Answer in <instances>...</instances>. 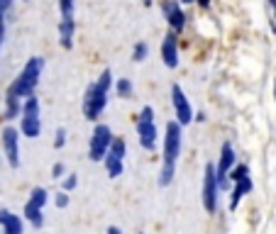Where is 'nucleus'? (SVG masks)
I'll list each match as a JSON object with an SVG mask.
<instances>
[{
    "mask_svg": "<svg viewBox=\"0 0 276 234\" xmlns=\"http://www.w3.org/2000/svg\"><path fill=\"white\" fill-rule=\"evenodd\" d=\"M110 86H112V73H110V68H105L98 76V81L90 83L88 90H86V95H83V115H86V120L96 122L100 115H103L105 105H108Z\"/></svg>",
    "mask_w": 276,
    "mask_h": 234,
    "instance_id": "obj_1",
    "label": "nucleus"
},
{
    "mask_svg": "<svg viewBox=\"0 0 276 234\" xmlns=\"http://www.w3.org/2000/svg\"><path fill=\"white\" fill-rule=\"evenodd\" d=\"M42 71H44V59L42 56H32L25 64L22 71H20V76L12 81V86L8 88V95H12V98H27V95H32L34 88L39 86Z\"/></svg>",
    "mask_w": 276,
    "mask_h": 234,
    "instance_id": "obj_2",
    "label": "nucleus"
},
{
    "mask_svg": "<svg viewBox=\"0 0 276 234\" xmlns=\"http://www.w3.org/2000/svg\"><path fill=\"white\" fill-rule=\"evenodd\" d=\"M112 132L108 124H96V129L90 134V146H88V156L90 161H103L108 151H110V144H112Z\"/></svg>",
    "mask_w": 276,
    "mask_h": 234,
    "instance_id": "obj_3",
    "label": "nucleus"
},
{
    "mask_svg": "<svg viewBox=\"0 0 276 234\" xmlns=\"http://www.w3.org/2000/svg\"><path fill=\"white\" fill-rule=\"evenodd\" d=\"M218 173H215V166L208 164L205 166V176H203V205L208 212H215V205H218Z\"/></svg>",
    "mask_w": 276,
    "mask_h": 234,
    "instance_id": "obj_4",
    "label": "nucleus"
},
{
    "mask_svg": "<svg viewBox=\"0 0 276 234\" xmlns=\"http://www.w3.org/2000/svg\"><path fill=\"white\" fill-rule=\"evenodd\" d=\"M178 154H181V124L169 122L166 124V137H164V161L176 164Z\"/></svg>",
    "mask_w": 276,
    "mask_h": 234,
    "instance_id": "obj_5",
    "label": "nucleus"
},
{
    "mask_svg": "<svg viewBox=\"0 0 276 234\" xmlns=\"http://www.w3.org/2000/svg\"><path fill=\"white\" fill-rule=\"evenodd\" d=\"M3 149H5L10 168L20 166V132L15 127H5L3 129Z\"/></svg>",
    "mask_w": 276,
    "mask_h": 234,
    "instance_id": "obj_6",
    "label": "nucleus"
},
{
    "mask_svg": "<svg viewBox=\"0 0 276 234\" xmlns=\"http://www.w3.org/2000/svg\"><path fill=\"white\" fill-rule=\"evenodd\" d=\"M171 102H174V110H176V122L183 127L193 120V108H191V102H188L186 93L181 90V86H174L171 88Z\"/></svg>",
    "mask_w": 276,
    "mask_h": 234,
    "instance_id": "obj_7",
    "label": "nucleus"
},
{
    "mask_svg": "<svg viewBox=\"0 0 276 234\" xmlns=\"http://www.w3.org/2000/svg\"><path fill=\"white\" fill-rule=\"evenodd\" d=\"M162 12H164L166 22L171 27V32H181L183 27H186V15L181 10V5H178V0H164L162 3Z\"/></svg>",
    "mask_w": 276,
    "mask_h": 234,
    "instance_id": "obj_8",
    "label": "nucleus"
},
{
    "mask_svg": "<svg viewBox=\"0 0 276 234\" xmlns=\"http://www.w3.org/2000/svg\"><path fill=\"white\" fill-rule=\"evenodd\" d=\"M232 168H235V149H232V144H222L220 161H218V168H215V173H218V183H220V186L227 183V176H230Z\"/></svg>",
    "mask_w": 276,
    "mask_h": 234,
    "instance_id": "obj_9",
    "label": "nucleus"
},
{
    "mask_svg": "<svg viewBox=\"0 0 276 234\" xmlns=\"http://www.w3.org/2000/svg\"><path fill=\"white\" fill-rule=\"evenodd\" d=\"M137 124V137H140V144L144 149H154L156 146V124L154 120H142V117H134Z\"/></svg>",
    "mask_w": 276,
    "mask_h": 234,
    "instance_id": "obj_10",
    "label": "nucleus"
},
{
    "mask_svg": "<svg viewBox=\"0 0 276 234\" xmlns=\"http://www.w3.org/2000/svg\"><path fill=\"white\" fill-rule=\"evenodd\" d=\"M162 59H164L166 68H176L178 66V44H176V34L169 32L162 42Z\"/></svg>",
    "mask_w": 276,
    "mask_h": 234,
    "instance_id": "obj_11",
    "label": "nucleus"
},
{
    "mask_svg": "<svg viewBox=\"0 0 276 234\" xmlns=\"http://www.w3.org/2000/svg\"><path fill=\"white\" fill-rule=\"evenodd\" d=\"M0 227L3 234H22V220L10 210H0Z\"/></svg>",
    "mask_w": 276,
    "mask_h": 234,
    "instance_id": "obj_12",
    "label": "nucleus"
},
{
    "mask_svg": "<svg viewBox=\"0 0 276 234\" xmlns=\"http://www.w3.org/2000/svg\"><path fill=\"white\" fill-rule=\"evenodd\" d=\"M74 30H76L74 17H61L59 20V39H61V46L64 49H71L74 46Z\"/></svg>",
    "mask_w": 276,
    "mask_h": 234,
    "instance_id": "obj_13",
    "label": "nucleus"
},
{
    "mask_svg": "<svg viewBox=\"0 0 276 234\" xmlns=\"http://www.w3.org/2000/svg\"><path fill=\"white\" fill-rule=\"evenodd\" d=\"M20 132H22L25 137H30V139H37V137L42 134V120L34 117V115H22V120H20Z\"/></svg>",
    "mask_w": 276,
    "mask_h": 234,
    "instance_id": "obj_14",
    "label": "nucleus"
},
{
    "mask_svg": "<svg viewBox=\"0 0 276 234\" xmlns=\"http://www.w3.org/2000/svg\"><path fill=\"white\" fill-rule=\"evenodd\" d=\"M249 190H252V180H249V178L235 183V190H232V195H230V210H235V207L240 205L242 195H244V193H249Z\"/></svg>",
    "mask_w": 276,
    "mask_h": 234,
    "instance_id": "obj_15",
    "label": "nucleus"
},
{
    "mask_svg": "<svg viewBox=\"0 0 276 234\" xmlns=\"http://www.w3.org/2000/svg\"><path fill=\"white\" fill-rule=\"evenodd\" d=\"M25 217L32 222L34 229H39L42 224H44V217H42V207H37V205H32V202H27L25 205Z\"/></svg>",
    "mask_w": 276,
    "mask_h": 234,
    "instance_id": "obj_16",
    "label": "nucleus"
},
{
    "mask_svg": "<svg viewBox=\"0 0 276 234\" xmlns=\"http://www.w3.org/2000/svg\"><path fill=\"white\" fill-rule=\"evenodd\" d=\"M103 161H105V168H108V176H110V178H118V176L122 173V159L120 156H115L112 151H108V156H105Z\"/></svg>",
    "mask_w": 276,
    "mask_h": 234,
    "instance_id": "obj_17",
    "label": "nucleus"
},
{
    "mask_svg": "<svg viewBox=\"0 0 276 234\" xmlns=\"http://www.w3.org/2000/svg\"><path fill=\"white\" fill-rule=\"evenodd\" d=\"M20 112H22V102H20V98L8 95V98H5V120H15Z\"/></svg>",
    "mask_w": 276,
    "mask_h": 234,
    "instance_id": "obj_18",
    "label": "nucleus"
},
{
    "mask_svg": "<svg viewBox=\"0 0 276 234\" xmlns=\"http://www.w3.org/2000/svg\"><path fill=\"white\" fill-rule=\"evenodd\" d=\"M174 173H176V164H171V161H164V166H162V173H159V186H169V183L174 180Z\"/></svg>",
    "mask_w": 276,
    "mask_h": 234,
    "instance_id": "obj_19",
    "label": "nucleus"
},
{
    "mask_svg": "<svg viewBox=\"0 0 276 234\" xmlns=\"http://www.w3.org/2000/svg\"><path fill=\"white\" fill-rule=\"evenodd\" d=\"M22 115H34V117H39V100H37V95H27L22 100Z\"/></svg>",
    "mask_w": 276,
    "mask_h": 234,
    "instance_id": "obj_20",
    "label": "nucleus"
},
{
    "mask_svg": "<svg viewBox=\"0 0 276 234\" xmlns=\"http://www.w3.org/2000/svg\"><path fill=\"white\" fill-rule=\"evenodd\" d=\"M115 90H118L120 98H130V95H132V83H130V78H118Z\"/></svg>",
    "mask_w": 276,
    "mask_h": 234,
    "instance_id": "obj_21",
    "label": "nucleus"
},
{
    "mask_svg": "<svg viewBox=\"0 0 276 234\" xmlns=\"http://www.w3.org/2000/svg\"><path fill=\"white\" fill-rule=\"evenodd\" d=\"M27 202H32V205H37V207H44L47 205V190L44 188H34L32 193H30V200Z\"/></svg>",
    "mask_w": 276,
    "mask_h": 234,
    "instance_id": "obj_22",
    "label": "nucleus"
},
{
    "mask_svg": "<svg viewBox=\"0 0 276 234\" xmlns=\"http://www.w3.org/2000/svg\"><path fill=\"white\" fill-rule=\"evenodd\" d=\"M244 178H249V168L244 166V164H240V166H235L230 171V180H232V183H240V180H244Z\"/></svg>",
    "mask_w": 276,
    "mask_h": 234,
    "instance_id": "obj_23",
    "label": "nucleus"
},
{
    "mask_svg": "<svg viewBox=\"0 0 276 234\" xmlns=\"http://www.w3.org/2000/svg\"><path fill=\"white\" fill-rule=\"evenodd\" d=\"M110 151H112V154H115V156H120V159H125V151H127V144H125V139H122V137H115V139H112Z\"/></svg>",
    "mask_w": 276,
    "mask_h": 234,
    "instance_id": "obj_24",
    "label": "nucleus"
},
{
    "mask_svg": "<svg viewBox=\"0 0 276 234\" xmlns=\"http://www.w3.org/2000/svg\"><path fill=\"white\" fill-rule=\"evenodd\" d=\"M147 54H149V46L144 44V42H137L134 49H132V61H144Z\"/></svg>",
    "mask_w": 276,
    "mask_h": 234,
    "instance_id": "obj_25",
    "label": "nucleus"
},
{
    "mask_svg": "<svg viewBox=\"0 0 276 234\" xmlns=\"http://www.w3.org/2000/svg\"><path fill=\"white\" fill-rule=\"evenodd\" d=\"M59 12L61 17H74V0H59Z\"/></svg>",
    "mask_w": 276,
    "mask_h": 234,
    "instance_id": "obj_26",
    "label": "nucleus"
},
{
    "mask_svg": "<svg viewBox=\"0 0 276 234\" xmlns=\"http://www.w3.org/2000/svg\"><path fill=\"white\" fill-rule=\"evenodd\" d=\"M66 144V129H56V139H54V146L56 149H61V146Z\"/></svg>",
    "mask_w": 276,
    "mask_h": 234,
    "instance_id": "obj_27",
    "label": "nucleus"
},
{
    "mask_svg": "<svg viewBox=\"0 0 276 234\" xmlns=\"http://www.w3.org/2000/svg\"><path fill=\"white\" fill-rule=\"evenodd\" d=\"M64 171H66V168H64V164H54V166H52V178H64Z\"/></svg>",
    "mask_w": 276,
    "mask_h": 234,
    "instance_id": "obj_28",
    "label": "nucleus"
},
{
    "mask_svg": "<svg viewBox=\"0 0 276 234\" xmlns=\"http://www.w3.org/2000/svg\"><path fill=\"white\" fill-rule=\"evenodd\" d=\"M76 183H78V178L74 176V173L66 176V178H64V190H66V193H68V190H74V188H76Z\"/></svg>",
    "mask_w": 276,
    "mask_h": 234,
    "instance_id": "obj_29",
    "label": "nucleus"
},
{
    "mask_svg": "<svg viewBox=\"0 0 276 234\" xmlns=\"http://www.w3.org/2000/svg\"><path fill=\"white\" fill-rule=\"evenodd\" d=\"M66 205H68V193L64 190V193L56 195V207H66Z\"/></svg>",
    "mask_w": 276,
    "mask_h": 234,
    "instance_id": "obj_30",
    "label": "nucleus"
},
{
    "mask_svg": "<svg viewBox=\"0 0 276 234\" xmlns=\"http://www.w3.org/2000/svg\"><path fill=\"white\" fill-rule=\"evenodd\" d=\"M3 39H5V24H0V46H3Z\"/></svg>",
    "mask_w": 276,
    "mask_h": 234,
    "instance_id": "obj_31",
    "label": "nucleus"
},
{
    "mask_svg": "<svg viewBox=\"0 0 276 234\" xmlns=\"http://www.w3.org/2000/svg\"><path fill=\"white\" fill-rule=\"evenodd\" d=\"M196 3H198L200 8H210V0H196Z\"/></svg>",
    "mask_w": 276,
    "mask_h": 234,
    "instance_id": "obj_32",
    "label": "nucleus"
},
{
    "mask_svg": "<svg viewBox=\"0 0 276 234\" xmlns=\"http://www.w3.org/2000/svg\"><path fill=\"white\" fill-rule=\"evenodd\" d=\"M108 234H122L118 227H108Z\"/></svg>",
    "mask_w": 276,
    "mask_h": 234,
    "instance_id": "obj_33",
    "label": "nucleus"
},
{
    "mask_svg": "<svg viewBox=\"0 0 276 234\" xmlns=\"http://www.w3.org/2000/svg\"><path fill=\"white\" fill-rule=\"evenodd\" d=\"M3 17H5V10H3V8H0V24L5 22V20H3Z\"/></svg>",
    "mask_w": 276,
    "mask_h": 234,
    "instance_id": "obj_34",
    "label": "nucleus"
},
{
    "mask_svg": "<svg viewBox=\"0 0 276 234\" xmlns=\"http://www.w3.org/2000/svg\"><path fill=\"white\" fill-rule=\"evenodd\" d=\"M144 5H152V0H144Z\"/></svg>",
    "mask_w": 276,
    "mask_h": 234,
    "instance_id": "obj_35",
    "label": "nucleus"
},
{
    "mask_svg": "<svg viewBox=\"0 0 276 234\" xmlns=\"http://www.w3.org/2000/svg\"><path fill=\"white\" fill-rule=\"evenodd\" d=\"M274 98H276V81H274Z\"/></svg>",
    "mask_w": 276,
    "mask_h": 234,
    "instance_id": "obj_36",
    "label": "nucleus"
},
{
    "mask_svg": "<svg viewBox=\"0 0 276 234\" xmlns=\"http://www.w3.org/2000/svg\"><path fill=\"white\" fill-rule=\"evenodd\" d=\"M269 3H271V5H274V8H276V0H269Z\"/></svg>",
    "mask_w": 276,
    "mask_h": 234,
    "instance_id": "obj_37",
    "label": "nucleus"
},
{
    "mask_svg": "<svg viewBox=\"0 0 276 234\" xmlns=\"http://www.w3.org/2000/svg\"><path fill=\"white\" fill-rule=\"evenodd\" d=\"M183 3H196V0H183Z\"/></svg>",
    "mask_w": 276,
    "mask_h": 234,
    "instance_id": "obj_38",
    "label": "nucleus"
}]
</instances>
